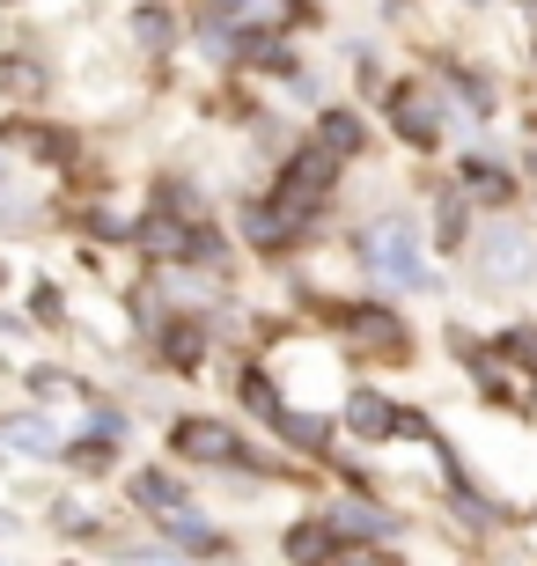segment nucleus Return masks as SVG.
<instances>
[{
    "label": "nucleus",
    "mask_w": 537,
    "mask_h": 566,
    "mask_svg": "<svg viewBox=\"0 0 537 566\" xmlns=\"http://www.w3.org/2000/svg\"><path fill=\"white\" fill-rule=\"evenodd\" d=\"M530 405H537V382H530Z\"/></svg>",
    "instance_id": "obj_32"
},
{
    "label": "nucleus",
    "mask_w": 537,
    "mask_h": 566,
    "mask_svg": "<svg viewBox=\"0 0 537 566\" xmlns=\"http://www.w3.org/2000/svg\"><path fill=\"white\" fill-rule=\"evenodd\" d=\"M361 265L391 287H427V258H420V235L413 221H375L361 229Z\"/></svg>",
    "instance_id": "obj_3"
},
{
    "label": "nucleus",
    "mask_w": 537,
    "mask_h": 566,
    "mask_svg": "<svg viewBox=\"0 0 537 566\" xmlns=\"http://www.w3.org/2000/svg\"><path fill=\"white\" fill-rule=\"evenodd\" d=\"M236 398H244L250 412H258V420H272V412H280V405H288V398H280V390H272V376H258V368H250V376L236 382Z\"/></svg>",
    "instance_id": "obj_23"
},
{
    "label": "nucleus",
    "mask_w": 537,
    "mask_h": 566,
    "mask_svg": "<svg viewBox=\"0 0 537 566\" xmlns=\"http://www.w3.org/2000/svg\"><path fill=\"white\" fill-rule=\"evenodd\" d=\"M163 530H169V545H185V552H228V537L207 523V515H192V507H177Z\"/></svg>",
    "instance_id": "obj_16"
},
{
    "label": "nucleus",
    "mask_w": 537,
    "mask_h": 566,
    "mask_svg": "<svg viewBox=\"0 0 537 566\" xmlns=\"http://www.w3.org/2000/svg\"><path fill=\"white\" fill-rule=\"evenodd\" d=\"M339 338H347L353 360H405L413 354V332H405V316L383 310V302H353V310H331Z\"/></svg>",
    "instance_id": "obj_2"
},
{
    "label": "nucleus",
    "mask_w": 537,
    "mask_h": 566,
    "mask_svg": "<svg viewBox=\"0 0 537 566\" xmlns=\"http://www.w3.org/2000/svg\"><path fill=\"white\" fill-rule=\"evenodd\" d=\"M30 390H38V398H74V382L52 376V368H38V376H30Z\"/></svg>",
    "instance_id": "obj_28"
},
{
    "label": "nucleus",
    "mask_w": 537,
    "mask_h": 566,
    "mask_svg": "<svg viewBox=\"0 0 537 566\" xmlns=\"http://www.w3.org/2000/svg\"><path fill=\"white\" fill-rule=\"evenodd\" d=\"M478 273L486 280H530L537 273V243L523 229H486L478 235Z\"/></svg>",
    "instance_id": "obj_5"
},
{
    "label": "nucleus",
    "mask_w": 537,
    "mask_h": 566,
    "mask_svg": "<svg viewBox=\"0 0 537 566\" xmlns=\"http://www.w3.org/2000/svg\"><path fill=\"white\" fill-rule=\"evenodd\" d=\"M16 441H22V449H60L52 420H22V427H16Z\"/></svg>",
    "instance_id": "obj_26"
},
{
    "label": "nucleus",
    "mask_w": 537,
    "mask_h": 566,
    "mask_svg": "<svg viewBox=\"0 0 537 566\" xmlns=\"http://www.w3.org/2000/svg\"><path fill=\"white\" fill-rule=\"evenodd\" d=\"M0 287H8V265H0Z\"/></svg>",
    "instance_id": "obj_31"
},
{
    "label": "nucleus",
    "mask_w": 537,
    "mask_h": 566,
    "mask_svg": "<svg viewBox=\"0 0 537 566\" xmlns=\"http://www.w3.org/2000/svg\"><path fill=\"white\" fill-rule=\"evenodd\" d=\"M44 82H52V74H44V60H30V52H8V60H0V88H8V96H44Z\"/></svg>",
    "instance_id": "obj_18"
},
{
    "label": "nucleus",
    "mask_w": 537,
    "mask_h": 566,
    "mask_svg": "<svg viewBox=\"0 0 537 566\" xmlns=\"http://www.w3.org/2000/svg\"><path fill=\"white\" fill-rule=\"evenodd\" d=\"M391 126L397 140H413V147H434L442 140V104H434V88H391Z\"/></svg>",
    "instance_id": "obj_6"
},
{
    "label": "nucleus",
    "mask_w": 537,
    "mask_h": 566,
    "mask_svg": "<svg viewBox=\"0 0 537 566\" xmlns=\"http://www.w3.org/2000/svg\"><path fill=\"white\" fill-rule=\"evenodd\" d=\"M339 163H347V155H339V147H324V140L295 147L288 169H280V191H272V199H280L295 221H317V207L339 191Z\"/></svg>",
    "instance_id": "obj_1"
},
{
    "label": "nucleus",
    "mask_w": 537,
    "mask_h": 566,
    "mask_svg": "<svg viewBox=\"0 0 537 566\" xmlns=\"http://www.w3.org/2000/svg\"><path fill=\"white\" fill-rule=\"evenodd\" d=\"M317 140L353 155V147H361V118H353V111H324V118H317Z\"/></svg>",
    "instance_id": "obj_22"
},
{
    "label": "nucleus",
    "mask_w": 537,
    "mask_h": 566,
    "mask_svg": "<svg viewBox=\"0 0 537 566\" xmlns=\"http://www.w3.org/2000/svg\"><path fill=\"white\" fill-rule=\"evenodd\" d=\"M133 44H141V60H163L169 44H177V15H169L163 0H141L133 8Z\"/></svg>",
    "instance_id": "obj_10"
},
{
    "label": "nucleus",
    "mask_w": 537,
    "mask_h": 566,
    "mask_svg": "<svg viewBox=\"0 0 537 566\" xmlns=\"http://www.w3.org/2000/svg\"><path fill=\"white\" fill-rule=\"evenodd\" d=\"M523 8H530V22H537V0H523Z\"/></svg>",
    "instance_id": "obj_30"
},
{
    "label": "nucleus",
    "mask_w": 537,
    "mask_h": 566,
    "mask_svg": "<svg viewBox=\"0 0 537 566\" xmlns=\"http://www.w3.org/2000/svg\"><path fill=\"white\" fill-rule=\"evenodd\" d=\"M456 177H464V191H472V199H486V207H508V199H516V177H508L500 163H464Z\"/></svg>",
    "instance_id": "obj_14"
},
{
    "label": "nucleus",
    "mask_w": 537,
    "mask_h": 566,
    "mask_svg": "<svg viewBox=\"0 0 537 566\" xmlns=\"http://www.w3.org/2000/svg\"><path fill=\"white\" fill-rule=\"evenodd\" d=\"M192 265H228V235L207 229V221H192Z\"/></svg>",
    "instance_id": "obj_24"
},
{
    "label": "nucleus",
    "mask_w": 537,
    "mask_h": 566,
    "mask_svg": "<svg viewBox=\"0 0 537 566\" xmlns=\"http://www.w3.org/2000/svg\"><path fill=\"white\" fill-rule=\"evenodd\" d=\"M8 140H22L38 163H74V133H52V126H8Z\"/></svg>",
    "instance_id": "obj_19"
},
{
    "label": "nucleus",
    "mask_w": 537,
    "mask_h": 566,
    "mask_svg": "<svg viewBox=\"0 0 537 566\" xmlns=\"http://www.w3.org/2000/svg\"><path fill=\"white\" fill-rule=\"evenodd\" d=\"M339 420H347V427H353L361 441H391V434H397V405L383 398V390H353Z\"/></svg>",
    "instance_id": "obj_8"
},
{
    "label": "nucleus",
    "mask_w": 537,
    "mask_h": 566,
    "mask_svg": "<svg viewBox=\"0 0 537 566\" xmlns=\"http://www.w3.org/2000/svg\"><path fill=\"white\" fill-rule=\"evenodd\" d=\"M324 523L339 530V537H361V545H383V537H397V515H391V507H375V501H361V493L331 501Z\"/></svg>",
    "instance_id": "obj_7"
},
{
    "label": "nucleus",
    "mask_w": 537,
    "mask_h": 566,
    "mask_svg": "<svg viewBox=\"0 0 537 566\" xmlns=\"http://www.w3.org/2000/svg\"><path fill=\"white\" fill-rule=\"evenodd\" d=\"M30 316H38V324H60V316H66V302H60V287H52V280H38V294H30Z\"/></svg>",
    "instance_id": "obj_25"
},
{
    "label": "nucleus",
    "mask_w": 537,
    "mask_h": 566,
    "mask_svg": "<svg viewBox=\"0 0 537 566\" xmlns=\"http://www.w3.org/2000/svg\"><path fill=\"white\" fill-rule=\"evenodd\" d=\"M169 449H177L185 463H244V471H266V463L250 457L221 420H177V427H169Z\"/></svg>",
    "instance_id": "obj_4"
},
{
    "label": "nucleus",
    "mask_w": 537,
    "mask_h": 566,
    "mask_svg": "<svg viewBox=\"0 0 537 566\" xmlns=\"http://www.w3.org/2000/svg\"><path fill=\"white\" fill-rule=\"evenodd\" d=\"M163 354H169V368H199L207 360V324H163Z\"/></svg>",
    "instance_id": "obj_17"
},
{
    "label": "nucleus",
    "mask_w": 537,
    "mask_h": 566,
    "mask_svg": "<svg viewBox=\"0 0 537 566\" xmlns=\"http://www.w3.org/2000/svg\"><path fill=\"white\" fill-rule=\"evenodd\" d=\"M236 52H244V66H258V74H295L288 38H272V30H244V38H236Z\"/></svg>",
    "instance_id": "obj_13"
},
{
    "label": "nucleus",
    "mask_w": 537,
    "mask_h": 566,
    "mask_svg": "<svg viewBox=\"0 0 537 566\" xmlns=\"http://www.w3.org/2000/svg\"><path fill=\"white\" fill-rule=\"evenodd\" d=\"M494 354L508 360V368H530L537 376V324H508V332L494 338Z\"/></svg>",
    "instance_id": "obj_21"
},
{
    "label": "nucleus",
    "mask_w": 537,
    "mask_h": 566,
    "mask_svg": "<svg viewBox=\"0 0 537 566\" xmlns=\"http://www.w3.org/2000/svg\"><path fill=\"white\" fill-rule=\"evenodd\" d=\"M89 434H104V441H125V412H111V405H96V412H89Z\"/></svg>",
    "instance_id": "obj_27"
},
{
    "label": "nucleus",
    "mask_w": 537,
    "mask_h": 566,
    "mask_svg": "<svg viewBox=\"0 0 537 566\" xmlns=\"http://www.w3.org/2000/svg\"><path fill=\"white\" fill-rule=\"evenodd\" d=\"M133 501H141L147 515H177V507H192V493H185V479H177V471H163V463H155V471H141V479H133Z\"/></svg>",
    "instance_id": "obj_12"
},
{
    "label": "nucleus",
    "mask_w": 537,
    "mask_h": 566,
    "mask_svg": "<svg viewBox=\"0 0 537 566\" xmlns=\"http://www.w3.org/2000/svg\"><path fill=\"white\" fill-rule=\"evenodd\" d=\"M339 552V530L331 523H295L288 530V559H331Z\"/></svg>",
    "instance_id": "obj_20"
},
{
    "label": "nucleus",
    "mask_w": 537,
    "mask_h": 566,
    "mask_svg": "<svg viewBox=\"0 0 537 566\" xmlns=\"http://www.w3.org/2000/svg\"><path fill=\"white\" fill-rule=\"evenodd\" d=\"M266 427H272L280 441H288V449H310V457H324V449H331V427L317 420V412H302V405H280V412H272Z\"/></svg>",
    "instance_id": "obj_9"
},
{
    "label": "nucleus",
    "mask_w": 537,
    "mask_h": 566,
    "mask_svg": "<svg viewBox=\"0 0 537 566\" xmlns=\"http://www.w3.org/2000/svg\"><path fill=\"white\" fill-rule=\"evenodd\" d=\"M244 8H250V0H207V15H214V22H221V15H244Z\"/></svg>",
    "instance_id": "obj_29"
},
{
    "label": "nucleus",
    "mask_w": 537,
    "mask_h": 566,
    "mask_svg": "<svg viewBox=\"0 0 537 566\" xmlns=\"http://www.w3.org/2000/svg\"><path fill=\"white\" fill-rule=\"evenodd\" d=\"M295 229H302V221H295V213L280 207V199H266V207H250V213H244V235L258 243V251H288Z\"/></svg>",
    "instance_id": "obj_11"
},
{
    "label": "nucleus",
    "mask_w": 537,
    "mask_h": 566,
    "mask_svg": "<svg viewBox=\"0 0 537 566\" xmlns=\"http://www.w3.org/2000/svg\"><path fill=\"white\" fill-rule=\"evenodd\" d=\"M464 199H472L464 185L434 199V243H442V251H456V243H464V229H472V207H464Z\"/></svg>",
    "instance_id": "obj_15"
}]
</instances>
